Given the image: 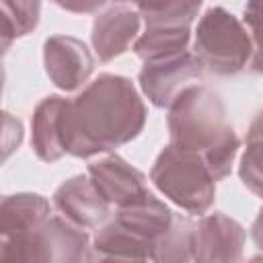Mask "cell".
I'll list each match as a JSON object with an SVG mask.
<instances>
[{
    "instance_id": "6da1fadb",
    "label": "cell",
    "mask_w": 263,
    "mask_h": 263,
    "mask_svg": "<svg viewBox=\"0 0 263 263\" xmlns=\"http://www.w3.org/2000/svg\"><path fill=\"white\" fill-rule=\"evenodd\" d=\"M148 109L134 82L119 74H99L74 99H66L60 134L66 154L90 158L136 140Z\"/></svg>"
},
{
    "instance_id": "7a4b0ae2",
    "label": "cell",
    "mask_w": 263,
    "mask_h": 263,
    "mask_svg": "<svg viewBox=\"0 0 263 263\" xmlns=\"http://www.w3.org/2000/svg\"><path fill=\"white\" fill-rule=\"evenodd\" d=\"M166 127L168 144L199 154L216 183L230 175L240 140L218 92L203 84H191L181 90L168 105Z\"/></svg>"
},
{
    "instance_id": "3957f363",
    "label": "cell",
    "mask_w": 263,
    "mask_h": 263,
    "mask_svg": "<svg viewBox=\"0 0 263 263\" xmlns=\"http://www.w3.org/2000/svg\"><path fill=\"white\" fill-rule=\"evenodd\" d=\"M150 181L175 205L193 216H203L216 199V179L195 152L164 146L150 168Z\"/></svg>"
},
{
    "instance_id": "277c9868",
    "label": "cell",
    "mask_w": 263,
    "mask_h": 263,
    "mask_svg": "<svg viewBox=\"0 0 263 263\" xmlns=\"http://www.w3.org/2000/svg\"><path fill=\"white\" fill-rule=\"evenodd\" d=\"M193 53L216 76H234L249 66L253 43L245 23L224 6H210L197 21Z\"/></svg>"
},
{
    "instance_id": "5b68a950",
    "label": "cell",
    "mask_w": 263,
    "mask_h": 263,
    "mask_svg": "<svg viewBox=\"0 0 263 263\" xmlns=\"http://www.w3.org/2000/svg\"><path fill=\"white\" fill-rule=\"evenodd\" d=\"M0 259L18 263H80L92 261V245L86 228L60 214L49 216L25 236L0 240Z\"/></svg>"
},
{
    "instance_id": "8992f818",
    "label": "cell",
    "mask_w": 263,
    "mask_h": 263,
    "mask_svg": "<svg viewBox=\"0 0 263 263\" xmlns=\"http://www.w3.org/2000/svg\"><path fill=\"white\" fill-rule=\"evenodd\" d=\"M203 64L193 51H181L175 55L144 62L138 82L144 97L158 109H168V105L203 76Z\"/></svg>"
},
{
    "instance_id": "52a82bcc",
    "label": "cell",
    "mask_w": 263,
    "mask_h": 263,
    "mask_svg": "<svg viewBox=\"0 0 263 263\" xmlns=\"http://www.w3.org/2000/svg\"><path fill=\"white\" fill-rule=\"evenodd\" d=\"M43 66L51 84L70 92L86 84L95 70V55L72 35H51L43 43Z\"/></svg>"
},
{
    "instance_id": "ba28073f",
    "label": "cell",
    "mask_w": 263,
    "mask_h": 263,
    "mask_svg": "<svg viewBox=\"0 0 263 263\" xmlns=\"http://www.w3.org/2000/svg\"><path fill=\"white\" fill-rule=\"evenodd\" d=\"M247 232L240 222L224 212L203 214L193 230V261H240Z\"/></svg>"
},
{
    "instance_id": "9c48e42d",
    "label": "cell",
    "mask_w": 263,
    "mask_h": 263,
    "mask_svg": "<svg viewBox=\"0 0 263 263\" xmlns=\"http://www.w3.org/2000/svg\"><path fill=\"white\" fill-rule=\"evenodd\" d=\"M142 16L136 8L113 2L105 10H101L92 21L90 43L101 62H111L125 53L140 33Z\"/></svg>"
},
{
    "instance_id": "30bf717a",
    "label": "cell",
    "mask_w": 263,
    "mask_h": 263,
    "mask_svg": "<svg viewBox=\"0 0 263 263\" xmlns=\"http://www.w3.org/2000/svg\"><path fill=\"white\" fill-rule=\"evenodd\" d=\"M53 208L82 228H97L107 220L111 203L99 193L97 185L86 173L66 179L53 191Z\"/></svg>"
},
{
    "instance_id": "8fae6325",
    "label": "cell",
    "mask_w": 263,
    "mask_h": 263,
    "mask_svg": "<svg viewBox=\"0 0 263 263\" xmlns=\"http://www.w3.org/2000/svg\"><path fill=\"white\" fill-rule=\"evenodd\" d=\"M88 177L97 185L99 193L111 205H125L148 191L146 175L132 166L119 154H109L105 158L88 162Z\"/></svg>"
},
{
    "instance_id": "7c38bea8",
    "label": "cell",
    "mask_w": 263,
    "mask_h": 263,
    "mask_svg": "<svg viewBox=\"0 0 263 263\" xmlns=\"http://www.w3.org/2000/svg\"><path fill=\"white\" fill-rule=\"evenodd\" d=\"M175 216L177 214L164 201H160L154 193L146 191L138 199L119 205L113 218L129 232L138 234L142 240L152 245V255H154V247L168 232V228L175 222Z\"/></svg>"
},
{
    "instance_id": "4fadbf2b",
    "label": "cell",
    "mask_w": 263,
    "mask_h": 263,
    "mask_svg": "<svg viewBox=\"0 0 263 263\" xmlns=\"http://www.w3.org/2000/svg\"><path fill=\"white\" fill-rule=\"evenodd\" d=\"M49 218V201L39 193L4 195L0 203V240L25 236Z\"/></svg>"
},
{
    "instance_id": "5bb4252c",
    "label": "cell",
    "mask_w": 263,
    "mask_h": 263,
    "mask_svg": "<svg viewBox=\"0 0 263 263\" xmlns=\"http://www.w3.org/2000/svg\"><path fill=\"white\" fill-rule=\"evenodd\" d=\"M64 105V97L49 95L37 103L31 115V148L39 160L49 164L66 154L60 134V115Z\"/></svg>"
},
{
    "instance_id": "9a60e30c",
    "label": "cell",
    "mask_w": 263,
    "mask_h": 263,
    "mask_svg": "<svg viewBox=\"0 0 263 263\" xmlns=\"http://www.w3.org/2000/svg\"><path fill=\"white\" fill-rule=\"evenodd\" d=\"M92 259H123L146 261L152 259V245L129 232L115 218L101 224L92 238Z\"/></svg>"
},
{
    "instance_id": "2e32d148",
    "label": "cell",
    "mask_w": 263,
    "mask_h": 263,
    "mask_svg": "<svg viewBox=\"0 0 263 263\" xmlns=\"http://www.w3.org/2000/svg\"><path fill=\"white\" fill-rule=\"evenodd\" d=\"M191 41V27L185 25H146L144 33L138 35L132 49L142 60H158L175 55L187 49Z\"/></svg>"
},
{
    "instance_id": "e0dca14e",
    "label": "cell",
    "mask_w": 263,
    "mask_h": 263,
    "mask_svg": "<svg viewBox=\"0 0 263 263\" xmlns=\"http://www.w3.org/2000/svg\"><path fill=\"white\" fill-rule=\"evenodd\" d=\"M240 183L257 197H263V109L253 117L238 162Z\"/></svg>"
},
{
    "instance_id": "ac0fdd59",
    "label": "cell",
    "mask_w": 263,
    "mask_h": 263,
    "mask_svg": "<svg viewBox=\"0 0 263 263\" xmlns=\"http://www.w3.org/2000/svg\"><path fill=\"white\" fill-rule=\"evenodd\" d=\"M146 25L191 27L203 0H132Z\"/></svg>"
},
{
    "instance_id": "d6986e66",
    "label": "cell",
    "mask_w": 263,
    "mask_h": 263,
    "mask_svg": "<svg viewBox=\"0 0 263 263\" xmlns=\"http://www.w3.org/2000/svg\"><path fill=\"white\" fill-rule=\"evenodd\" d=\"M193 230H195V222L187 216L177 214L168 232L154 247L152 261H162V263L193 261Z\"/></svg>"
},
{
    "instance_id": "ffe728a7",
    "label": "cell",
    "mask_w": 263,
    "mask_h": 263,
    "mask_svg": "<svg viewBox=\"0 0 263 263\" xmlns=\"http://www.w3.org/2000/svg\"><path fill=\"white\" fill-rule=\"evenodd\" d=\"M41 16V0H2V47L29 35Z\"/></svg>"
},
{
    "instance_id": "44dd1931",
    "label": "cell",
    "mask_w": 263,
    "mask_h": 263,
    "mask_svg": "<svg viewBox=\"0 0 263 263\" xmlns=\"http://www.w3.org/2000/svg\"><path fill=\"white\" fill-rule=\"evenodd\" d=\"M245 25L251 33L253 53L249 60V70L263 76V16H245Z\"/></svg>"
},
{
    "instance_id": "7402d4cb",
    "label": "cell",
    "mask_w": 263,
    "mask_h": 263,
    "mask_svg": "<svg viewBox=\"0 0 263 263\" xmlns=\"http://www.w3.org/2000/svg\"><path fill=\"white\" fill-rule=\"evenodd\" d=\"M58 8L72 12V14H92L99 8L107 6L109 2H123V0H51Z\"/></svg>"
},
{
    "instance_id": "603a6c76",
    "label": "cell",
    "mask_w": 263,
    "mask_h": 263,
    "mask_svg": "<svg viewBox=\"0 0 263 263\" xmlns=\"http://www.w3.org/2000/svg\"><path fill=\"white\" fill-rule=\"evenodd\" d=\"M4 127H6V134H4V158H8L10 152L14 148H18V144L23 140V125L10 113H4Z\"/></svg>"
},
{
    "instance_id": "cb8c5ba5",
    "label": "cell",
    "mask_w": 263,
    "mask_h": 263,
    "mask_svg": "<svg viewBox=\"0 0 263 263\" xmlns=\"http://www.w3.org/2000/svg\"><path fill=\"white\" fill-rule=\"evenodd\" d=\"M251 238H253L255 247L261 251V255L253 257V261H259V259H263V208L259 210V214L255 216V220L251 224Z\"/></svg>"
},
{
    "instance_id": "d4e9b609",
    "label": "cell",
    "mask_w": 263,
    "mask_h": 263,
    "mask_svg": "<svg viewBox=\"0 0 263 263\" xmlns=\"http://www.w3.org/2000/svg\"><path fill=\"white\" fill-rule=\"evenodd\" d=\"M245 16H263V0H247Z\"/></svg>"
}]
</instances>
